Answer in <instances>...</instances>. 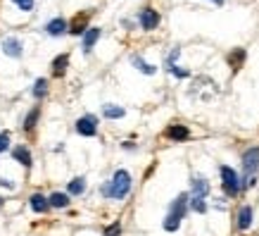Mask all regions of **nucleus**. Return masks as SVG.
<instances>
[{"mask_svg": "<svg viewBox=\"0 0 259 236\" xmlns=\"http://www.w3.org/2000/svg\"><path fill=\"white\" fill-rule=\"evenodd\" d=\"M100 191H102V196L105 198L121 200V198H126L128 196V191H131V174L126 172V170H117L110 181H105V184H102Z\"/></svg>", "mask_w": 259, "mask_h": 236, "instance_id": "nucleus-1", "label": "nucleus"}, {"mask_svg": "<svg viewBox=\"0 0 259 236\" xmlns=\"http://www.w3.org/2000/svg\"><path fill=\"white\" fill-rule=\"evenodd\" d=\"M188 193H181V196H176V200L171 203V208H169V215L164 217V229L166 231H176V229L181 227V220L186 217V213H188Z\"/></svg>", "mask_w": 259, "mask_h": 236, "instance_id": "nucleus-2", "label": "nucleus"}, {"mask_svg": "<svg viewBox=\"0 0 259 236\" xmlns=\"http://www.w3.org/2000/svg\"><path fill=\"white\" fill-rule=\"evenodd\" d=\"M257 167H259V146L257 148L245 150L243 155V170H245V181H243V189H250L257 184Z\"/></svg>", "mask_w": 259, "mask_h": 236, "instance_id": "nucleus-3", "label": "nucleus"}, {"mask_svg": "<svg viewBox=\"0 0 259 236\" xmlns=\"http://www.w3.org/2000/svg\"><path fill=\"white\" fill-rule=\"evenodd\" d=\"M221 186H224V193H226L228 198H236L240 191H243V184H240V177H238V172L233 170V167L228 165H221Z\"/></svg>", "mask_w": 259, "mask_h": 236, "instance_id": "nucleus-4", "label": "nucleus"}, {"mask_svg": "<svg viewBox=\"0 0 259 236\" xmlns=\"http://www.w3.org/2000/svg\"><path fill=\"white\" fill-rule=\"evenodd\" d=\"M76 131H79L81 136H95L98 134V119H95L93 115L81 117L79 122H76Z\"/></svg>", "mask_w": 259, "mask_h": 236, "instance_id": "nucleus-5", "label": "nucleus"}, {"mask_svg": "<svg viewBox=\"0 0 259 236\" xmlns=\"http://www.w3.org/2000/svg\"><path fill=\"white\" fill-rule=\"evenodd\" d=\"M3 53H5V55H10V57H22V53H24L22 41L15 39V36L3 39Z\"/></svg>", "mask_w": 259, "mask_h": 236, "instance_id": "nucleus-6", "label": "nucleus"}, {"mask_svg": "<svg viewBox=\"0 0 259 236\" xmlns=\"http://www.w3.org/2000/svg\"><path fill=\"white\" fill-rule=\"evenodd\" d=\"M209 193V181L204 179V177H195V179L190 181V198H207Z\"/></svg>", "mask_w": 259, "mask_h": 236, "instance_id": "nucleus-7", "label": "nucleus"}, {"mask_svg": "<svg viewBox=\"0 0 259 236\" xmlns=\"http://www.w3.org/2000/svg\"><path fill=\"white\" fill-rule=\"evenodd\" d=\"M138 19H141V26L145 29V31H152V29H155V26L159 24V15L152 8H145V10H143Z\"/></svg>", "mask_w": 259, "mask_h": 236, "instance_id": "nucleus-8", "label": "nucleus"}, {"mask_svg": "<svg viewBox=\"0 0 259 236\" xmlns=\"http://www.w3.org/2000/svg\"><path fill=\"white\" fill-rule=\"evenodd\" d=\"M164 136L166 139H171V141H186V139L190 136V131H188V126H183V124H171L164 131Z\"/></svg>", "mask_w": 259, "mask_h": 236, "instance_id": "nucleus-9", "label": "nucleus"}, {"mask_svg": "<svg viewBox=\"0 0 259 236\" xmlns=\"http://www.w3.org/2000/svg\"><path fill=\"white\" fill-rule=\"evenodd\" d=\"M29 205H31L33 213H48V210H50V200H48L46 196H40V193H33V196L29 198Z\"/></svg>", "mask_w": 259, "mask_h": 236, "instance_id": "nucleus-10", "label": "nucleus"}, {"mask_svg": "<svg viewBox=\"0 0 259 236\" xmlns=\"http://www.w3.org/2000/svg\"><path fill=\"white\" fill-rule=\"evenodd\" d=\"M250 224H252V208L250 205H243L238 210V229L245 231V229H250Z\"/></svg>", "mask_w": 259, "mask_h": 236, "instance_id": "nucleus-11", "label": "nucleus"}, {"mask_svg": "<svg viewBox=\"0 0 259 236\" xmlns=\"http://www.w3.org/2000/svg\"><path fill=\"white\" fill-rule=\"evenodd\" d=\"M46 31L50 33V36H62V33L67 31V22H64L62 17H57V19H53V22H48Z\"/></svg>", "mask_w": 259, "mask_h": 236, "instance_id": "nucleus-12", "label": "nucleus"}, {"mask_svg": "<svg viewBox=\"0 0 259 236\" xmlns=\"http://www.w3.org/2000/svg\"><path fill=\"white\" fill-rule=\"evenodd\" d=\"M88 12H83V15H76V19L71 22V29L69 33H74V36H79V33H86V22H88Z\"/></svg>", "mask_w": 259, "mask_h": 236, "instance_id": "nucleus-13", "label": "nucleus"}, {"mask_svg": "<svg viewBox=\"0 0 259 236\" xmlns=\"http://www.w3.org/2000/svg\"><path fill=\"white\" fill-rule=\"evenodd\" d=\"M98 39H100V29H95V26L93 29H88V31L83 33V53H91Z\"/></svg>", "mask_w": 259, "mask_h": 236, "instance_id": "nucleus-14", "label": "nucleus"}, {"mask_svg": "<svg viewBox=\"0 0 259 236\" xmlns=\"http://www.w3.org/2000/svg\"><path fill=\"white\" fill-rule=\"evenodd\" d=\"M67 64H69V55H67V53L55 57V60H53V74H55V77H62L64 72H67Z\"/></svg>", "mask_w": 259, "mask_h": 236, "instance_id": "nucleus-15", "label": "nucleus"}, {"mask_svg": "<svg viewBox=\"0 0 259 236\" xmlns=\"http://www.w3.org/2000/svg\"><path fill=\"white\" fill-rule=\"evenodd\" d=\"M12 155H15V160L17 162H22L24 167H31V153H29V148L19 146V148L12 150Z\"/></svg>", "mask_w": 259, "mask_h": 236, "instance_id": "nucleus-16", "label": "nucleus"}, {"mask_svg": "<svg viewBox=\"0 0 259 236\" xmlns=\"http://www.w3.org/2000/svg\"><path fill=\"white\" fill-rule=\"evenodd\" d=\"M131 62H134V67H136V70H141L143 74H155V72H157V67H152V64H148L141 55H134V57H131Z\"/></svg>", "mask_w": 259, "mask_h": 236, "instance_id": "nucleus-17", "label": "nucleus"}, {"mask_svg": "<svg viewBox=\"0 0 259 236\" xmlns=\"http://www.w3.org/2000/svg\"><path fill=\"white\" fill-rule=\"evenodd\" d=\"M83 191H86V179H83V177H76V179L69 181V193L71 196H81Z\"/></svg>", "mask_w": 259, "mask_h": 236, "instance_id": "nucleus-18", "label": "nucleus"}, {"mask_svg": "<svg viewBox=\"0 0 259 236\" xmlns=\"http://www.w3.org/2000/svg\"><path fill=\"white\" fill-rule=\"evenodd\" d=\"M48 200H50V208H67V205H69V196H67V193H60V191L53 193Z\"/></svg>", "mask_w": 259, "mask_h": 236, "instance_id": "nucleus-19", "label": "nucleus"}, {"mask_svg": "<svg viewBox=\"0 0 259 236\" xmlns=\"http://www.w3.org/2000/svg\"><path fill=\"white\" fill-rule=\"evenodd\" d=\"M102 115L107 119H119V117H124V108H119V105H105Z\"/></svg>", "mask_w": 259, "mask_h": 236, "instance_id": "nucleus-20", "label": "nucleus"}, {"mask_svg": "<svg viewBox=\"0 0 259 236\" xmlns=\"http://www.w3.org/2000/svg\"><path fill=\"white\" fill-rule=\"evenodd\" d=\"M243 60H245V50H243V48H238V50H233V53L228 55V64H231L233 70H238V67L243 64Z\"/></svg>", "mask_w": 259, "mask_h": 236, "instance_id": "nucleus-21", "label": "nucleus"}, {"mask_svg": "<svg viewBox=\"0 0 259 236\" xmlns=\"http://www.w3.org/2000/svg\"><path fill=\"white\" fill-rule=\"evenodd\" d=\"M38 108H33L31 112H29V115H26V119H24V129H26V131H31L33 126H36V119H38Z\"/></svg>", "mask_w": 259, "mask_h": 236, "instance_id": "nucleus-22", "label": "nucleus"}, {"mask_svg": "<svg viewBox=\"0 0 259 236\" xmlns=\"http://www.w3.org/2000/svg\"><path fill=\"white\" fill-rule=\"evenodd\" d=\"M46 93H48V81L46 79H38V81L33 84V95H36V98H43Z\"/></svg>", "mask_w": 259, "mask_h": 236, "instance_id": "nucleus-23", "label": "nucleus"}, {"mask_svg": "<svg viewBox=\"0 0 259 236\" xmlns=\"http://www.w3.org/2000/svg\"><path fill=\"white\" fill-rule=\"evenodd\" d=\"M190 208L195 213H207V203H204L202 198H190Z\"/></svg>", "mask_w": 259, "mask_h": 236, "instance_id": "nucleus-24", "label": "nucleus"}, {"mask_svg": "<svg viewBox=\"0 0 259 236\" xmlns=\"http://www.w3.org/2000/svg\"><path fill=\"white\" fill-rule=\"evenodd\" d=\"M12 3H15L22 12H31L33 10V0H12Z\"/></svg>", "mask_w": 259, "mask_h": 236, "instance_id": "nucleus-25", "label": "nucleus"}, {"mask_svg": "<svg viewBox=\"0 0 259 236\" xmlns=\"http://www.w3.org/2000/svg\"><path fill=\"white\" fill-rule=\"evenodd\" d=\"M119 234H121V224L119 222H114V224H110L105 229V236H119Z\"/></svg>", "mask_w": 259, "mask_h": 236, "instance_id": "nucleus-26", "label": "nucleus"}, {"mask_svg": "<svg viewBox=\"0 0 259 236\" xmlns=\"http://www.w3.org/2000/svg\"><path fill=\"white\" fill-rule=\"evenodd\" d=\"M8 148H10V136L0 134V153H3V150H8Z\"/></svg>", "mask_w": 259, "mask_h": 236, "instance_id": "nucleus-27", "label": "nucleus"}, {"mask_svg": "<svg viewBox=\"0 0 259 236\" xmlns=\"http://www.w3.org/2000/svg\"><path fill=\"white\" fill-rule=\"evenodd\" d=\"M0 184H3L5 189H15V184H12V181H10V179H0Z\"/></svg>", "mask_w": 259, "mask_h": 236, "instance_id": "nucleus-28", "label": "nucleus"}, {"mask_svg": "<svg viewBox=\"0 0 259 236\" xmlns=\"http://www.w3.org/2000/svg\"><path fill=\"white\" fill-rule=\"evenodd\" d=\"M214 5H224V0H212Z\"/></svg>", "mask_w": 259, "mask_h": 236, "instance_id": "nucleus-29", "label": "nucleus"}, {"mask_svg": "<svg viewBox=\"0 0 259 236\" xmlns=\"http://www.w3.org/2000/svg\"><path fill=\"white\" fill-rule=\"evenodd\" d=\"M0 203H3V198H0Z\"/></svg>", "mask_w": 259, "mask_h": 236, "instance_id": "nucleus-30", "label": "nucleus"}]
</instances>
